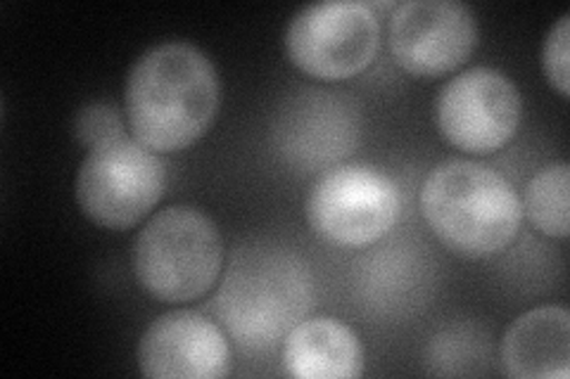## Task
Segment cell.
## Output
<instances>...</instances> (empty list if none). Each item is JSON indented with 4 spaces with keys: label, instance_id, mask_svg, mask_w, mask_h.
Masks as SVG:
<instances>
[{
    "label": "cell",
    "instance_id": "cell-1",
    "mask_svg": "<svg viewBox=\"0 0 570 379\" xmlns=\"http://www.w3.org/2000/svg\"><path fill=\"white\" fill-rule=\"evenodd\" d=\"M219 102L217 69L186 41L142 52L124 88L129 131L153 152H178L198 142L217 119Z\"/></svg>",
    "mask_w": 570,
    "mask_h": 379
},
{
    "label": "cell",
    "instance_id": "cell-2",
    "mask_svg": "<svg viewBox=\"0 0 570 379\" xmlns=\"http://www.w3.org/2000/svg\"><path fill=\"white\" fill-rule=\"evenodd\" d=\"M421 213L435 238L466 259L504 251L523 221L521 197L509 180L478 161L435 167L421 188Z\"/></svg>",
    "mask_w": 570,
    "mask_h": 379
},
{
    "label": "cell",
    "instance_id": "cell-3",
    "mask_svg": "<svg viewBox=\"0 0 570 379\" xmlns=\"http://www.w3.org/2000/svg\"><path fill=\"white\" fill-rule=\"evenodd\" d=\"M312 306L307 263L278 247H253L236 257L214 299L217 316L240 347H274Z\"/></svg>",
    "mask_w": 570,
    "mask_h": 379
},
{
    "label": "cell",
    "instance_id": "cell-4",
    "mask_svg": "<svg viewBox=\"0 0 570 379\" xmlns=\"http://www.w3.org/2000/svg\"><path fill=\"white\" fill-rule=\"evenodd\" d=\"M134 276L159 301L200 299L224 266L222 232L195 207H169L142 226L134 245Z\"/></svg>",
    "mask_w": 570,
    "mask_h": 379
},
{
    "label": "cell",
    "instance_id": "cell-5",
    "mask_svg": "<svg viewBox=\"0 0 570 379\" xmlns=\"http://www.w3.org/2000/svg\"><path fill=\"white\" fill-rule=\"evenodd\" d=\"M163 159L119 133L91 148L77 173V202L88 221L107 230H129L163 200Z\"/></svg>",
    "mask_w": 570,
    "mask_h": 379
},
{
    "label": "cell",
    "instance_id": "cell-6",
    "mask_svg": "<svg viewBox=\"0 0 570 379\" xmlns=\"http://www.w3.org/2000/svg\"><path fill=\"white\" fill-rule=\"evenodd\" d=\"M379 17L368 3L331 0L302 8L285 29L291 62L312 79L345 81L376 60Z\"/></svg>",
    "mask_w": 570,
    "mask_h": 379
},
{
    "label": "cell",
    "instance_id": "cell-7",
    "mask_svg": "<svg viewBox=\"0 0 570 379\" xmlns=\"http://www.w3.org/2000/svg\"><path fill=\"white\" fill-rule=\"evenodd\" d=\"M400 209L402 195L383 169L343 164L314 183L307 219L318 238L341 247H366L390 232Z\"/></svg>",
    "mask_w": 570,
    "mask_h": 379
},
{
    "label": "cell",
    "instance_id": "cell-8",
    "mask_svg": "<svg viewBox=\"0 0 570 379\" xmlns=\"http://www.w3.org/2000/svg\"><path fill=\"white\" fill-rule=\"evenodd\" d=\"M523 114L521 93L504 71L475 67L444 83L435 104L438 129L461 152L490 154L509 146Z\"/></svg>",
    "mask_w": 570,
    "mask_h": 379
},
{
    "label": "cell",
    "instance_id": "cell-9",
    "mask_svg": "<svg viewBox=\"0 0 570 379\" xmlns=\"http://www.w3.org/2000/svg\"><path fill=\"white\" fill-rule=\"evenodd\" d=\"M387 41L395 62L421 79L459 69L478 46V22L459 0H406L390 14Z\"/></svg>",
    "mask_w": 570,
    "mask_h": 379
},
{
    "label": "cell",
    "instance_id": "cell-10",
    "mask_svg": "<svg viewBox=\"0 0 570 379\" xmlns=\"http://www.w3.org/2000/svg\"><path fill=\"white\" fill-rule=\"evenodd\" d=\"M136 358L148 379H219L230 370L226 335L203 313L186 309L155 318Z\"/></svg>",
    "mask_w": 570,
    "mask_h": 379
},
{
    "label": "cell",
    "instance_id": "cell-11",
    "mask_svg": "<svg viewBox=\"0 0 570 379\" xmlns=\"http://www.w3.org/2000/svg\"><path fill=\"white\" fill-rule=\"evenodd\" d=\"M502 366L515 379H568V311L561 306H540L515 318L502 339Z\"/></svg>",
    "mask_w": 570,
    "mask_h": 379
},
{
    "label": "cell",
    "instance_id": "cell-12",
    "mask_svg": "<svg viewBox=\"0 0 570 379\" xmlns=\"http://www.w3.org/2000/svg\"><path fill=\"white\" fill-rule=\"evenodd\" d=\"M364 349L350 325L337 318H305L285 335L283 370L297 379H354Z\"/></svg>",
    "mask_w": 570,
    "mask_h": 379
},
{
    "label": "cell",
    "instance_id": "cell-13",
    "mask_svg": "<svg viewBox=\"0 0 570 379\" xmlns=\"http://www.w3.org/2000/svg\"><path fill=\"white\" fill-rule=\"evenodd\" d=\"M568 188L570 167L566 161H554L530 178L525 188L523 213L532 228L547 238H568Z\"/></svg>",
    "mask_w": 570,
    "mask_h": 379
},
{
    "label": "cell",
    "instance_id": "cell-14",
    "mask_svg": "<svg viewBox=\"0 0 570 379\" xmlns=\"http://www.w3.org/2000/svg\"><path fill=\"white\" fill-rule=\"evenodd\" d=\"M570 14H561L557 24L549 29L544 46H542V69L547 81L554 86L563 98H568L570 90V74H568V56H570Z\"/></svg>",
    "mask_w": 570,
    "mask_h": 379
},
{
    "label": "cell",
    "instance_id": "cell-15",
    "mask_svg": "<svg viewBox=\"0 0 570 379\" xmlns=\"http://www.w3.org/2000/svg\"><path fill=\"white\" fill-rule=\"evenodd\" d=\"M75 131H77V138L88 150L100 146V142H105V140L119 136V133H127L124 131V123H121L117 107L105 104V102L83 107V110L77 114Z\"/></svg>",
    "mask_w": 570,
    "mask_h": 379
}]
</instances>
